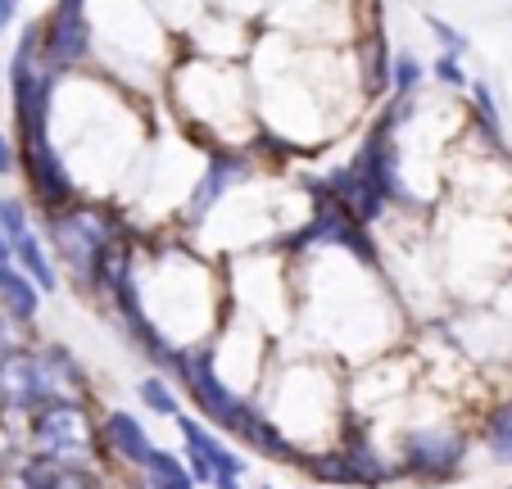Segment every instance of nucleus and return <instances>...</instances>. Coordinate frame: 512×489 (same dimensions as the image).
Returning a JSON list of instances; mask_svg holds the SVG:
<instances>
[{"mask_svg": "<svg viewBox=\"0 0 512 489\" xmlns=\"http://www.w3.org/2000/svg\"><path fill=\"white\" fill-rule=\"evenodd\" d=\"M32 444L46 462H59V467H78L91 449V431H87V417L78 413V403L55 399V403H41L32 413Z\"/></svg>", "mask_w": 512, "mask_h": 489, "instance_id": "1", "label": "nucleus"}, {"mask_svg": "<svg viewBox=\"0 0 512 489\" xmlns=\"http://www.w3.org/2000/svg\"><path fill=\"white\" fill-rule=\"evenodd\" d=\"M173 363L182 367L186 385H191L195 403H200V413L209 417L213 426H223V431L236 435V426H241V417L250 413V408H245V403L227 390L223 376L213 372V358L209 354H173Z\"/></svg>", "mask_w": 512, "mask_h": 489, "instance_id": "2", "label": "nucleus"}, {"mask_svg": "<svg viewBox=\"0 0 512 489\" xmlns=\"http://www.w3.org/2000/svg\"><path fill=\"white\" fill-rule=\"evenodd\" d=\"M0 399L14 408H41V403L64 399L55 385V372L46 367V358L37 354H5L0 358Z\"/></svg>", "mask_w": 512, "mask_h": 489, "instance_id": "3", "label": "nucleus"}, {"mask_svg": "<svg viewBox=\"0 0 512 489\" xmlns=\"http://www.w3.org/2000/svg\"><path fill=\"white\" fill-rule=\"evenodd\" d=\"M50 231H55V245L64 250V259L73 263V272L100 268V259L109 254V231L91 209L59 213V218L50 222Z\"/></svg>", "mask_w": 512, "mask_h": 489, "instance_id": "4", "label": "nucleus"}, {"mask_svg": "<svg viewBox=\"0 0 512 489\" xmlns=\"http://www.w3.org/2000/svg\"><path fill=\"white\" fill-rule=\"evenodd\" d=\"M32 55V32L23 37L19 59L10 68V82H14V114H19V127L28 136V145L46 141V105H50V77H37L28 64Z\"/></svg>", "mask_w": 512, "mask_h": 489, "instance_id": "5", "label": "nucleus"}, {"mask_svg": "<svg viewBox=\"0 0 512 489\" xmlns=\"http://www.w3.org/2000/svg\"><path fill=\"white\" fill-rule=\"evenodd\" d=\"M458 462H463V440L449 431H413L404 440V467L413 476L445 480L458 471Z\"/></svg>", "mask_w": 512, "mask_h": 489, "instance_id": "6", "label": "nucleus"}, {"mask_svg": "<svg viewBox=\"0 0 512 489\" xmlns=\"http://www.w3.org/2000/svg\"><path fill=\"white\" fill-rule=\"evenodd\" d=\"M82 50H87V19H82V0H64L55 14V23H50V37H46V59L55 68L73 64V59H82Z\"/></svg>", "mask_w": 512, "mask_h": 489, "instance_id": "7", "label": "nucleus"}, {"mask_svg": "<svg viewBox=\"0 0 512 489\" xmlns=\"http://www.w3.org/2000/svg\"><path fill=\"white\" fill-rule=\"evenodd\" d=\"M173 422H177V431H182L186 449H191L195 458L213 471V476H241V471H245V462L236 458L232 449H223V440H218L213 431H204L195 417H173Z\"/></svg>", "mask_w": 512, "mask_h": 489, "instance_id": "8", "label": "nucleus"}, {"mask_svg": "<svg viewBox=\"0 0 512 489\" xmlns=\"http://www.w3.org/2000/svg\"><path fill=\"white\" fill-rule=\"evenodd\" d=\"M28 150H32V186H37L41 200H46V204H68V200H73V182H68L59 154L50 150V141L28 145Z\"/></svg>", "mask_w": 512, "mask_h": 489, "instance_id": "9", "label": "nucleus"}, {"mask_svg": "<svg viewBox=\"0 0 512 489\" xmlns=\"http://www.w3.org/2000/svg\"><path fill=\"white\" fill-rule=\"evenodd\" d=\"M313 236L318 240H336V245H345V250H354V254H363V259H372V245H368V236L358 231V218L349 209H340L336 200H331V209H322L318 213V222H313Z\"/></svg>", "mask_w": 512, "mask_h": 489, "instance_id": "10", "label": "nucleus"}, {"mask_svg": "<svg viewBox=\"0 0 512 489\" xmlns=\"http://www.w3.org/2000/svg\"><path fill=\"white\" fill-rule=\"evenodd\" d=\"M105 435H109V444H114L118 458L136 462V467H145V458L159 449V444H150V435L141 431V422H136L132 413H109L105 417Z\"/></svg>", "mask_w": 512, "mask_h": 489, "instance_id": "11", "label": "nucleus"}, {"mask_svg": "<svg viewBox=\"0 0 512 489\" xmlns=\"http://www.w3.org/2000/svg\"><path fill=\"white\" fill-rule=\"evenodd\" d=\"M23 489H100V485L78 467H59V462L37 458L23 467Z\"/></svg>", "mask_w": 512, "mask_h": 489, "instance_id": "12", "label": "nucleus"}, {"mask_svg": "<svg viewBox=\"0 0 512 489\" xmlns=\"http://www.w3.org/2000/svg\"><path fill=\"white\" fill-rule=\"evenodd\" d=\"M236 435H241L245 444H254V449H259V453H268V458H277V462H295V458H300V453H290V444L281 440V431H277V426H272L268 417H259V413H254V408L241 417V426H236Z\"/></svg>", "mask_w": 512, "mask_h": 489, "instance_id": "13", "label": "nucleus"}, {"mask_svg": "<svg viewBox=\"0 0 512 489\" xmlns=\"http://www.w3.org/2000/svg\"><path fill=\"white\" fill-rule=\"evenodd\" d=\"M0 299H5L10 317H19V322L37 317V286L28 277H19L14 268H0Z\"/></svg>", "mask_w": 512, "mask_h": 489, "instance_id": "14", "label": "nucleus"}, {"mask_svg": "<svg viewBox=\"0 0 512 489\" xmlns=\"http://www.w3.org/2000/svg\"><path fill=\"white\" fill-rule=\"evenodd\" d=\"M14 259L23 263V272H28V281L32 286H41V290H55V268H50V259H46V250L37 245V236H23V240H14Z\"/></svg>", "mask_w": 512, "mask_h": 489, "instance_id": "15", "label": "nucleus"}, {"mask_svg": "<svg viewBox=\"0 0 512 489\" xmlns=\"http://www.w3.org/2000/svg\"><path fill=\"white\" fill-rule=\"evenodd\" d=\"M145 471H150V489H195L191 471L164 449H155L150 458H145Z\"/></svg>", "mask_w": 512, "mask_h": 489, "instance_id": "16", "label": "nucleus"}, {"mask_svg": "<svg viewBox=\"0 0 512 489\" xmlns=\"http://www.w3.org/2000/svg\"><path fill=\"white\" fill-rule=\"evenodd\" d=\"M485 440H490L494 462H512V403H503L499 413L490 417V426H485Z\"/></svg>", "mask_w": 512, "mask_h": 489, "instance_id": "17", "label": "nucleus"}, {"mask_svg": "<svg viewBox=\"0 0 512 489\" xmlns=\"http://www.w3.org/2000/svg\"><path fill=\"white\" fill-rule=\"evenodd\" d=\"M304 467H309L322 485H331V480H336V485H358V476H354V467H349L345 453H336V458H331V453H322V458H304Z\"/></svg>", "mask_w": 512, "mask_h": 489, "instance_id": "18", "label": "nucleus"}, {"mask_svg": "<svg viewBox=\"0 0 512 489\" xmlns=\"http://www.w3.org/2000/svg\"><path fill=\"white\" fill-rule=\"evenodd\" d=\"M0 236L10 240V250H14V240L28 236V213H23V204L5 200V195H0Z\"/></svg>", "mask_w": 512, "mask_h": 489, "instance_id": "19", "label": "nucleus"}, {"mask_svg": "<svg viewBox=\"0 0 512 489\" xmlns=\"http://www.w3.org/2000/svg\"><path fill=\"white\" fill-rule=\"evenodd\" d=\"M227 177H232V163H223V159H218V163H213V168H209V177H204L200 195H195V213H204L213 200H218V191H223V186H227Z\"/></svg>", "mask_w": 512, "mask_h": 489, "instance_id": "20", "label": "nucleus"}, {"mask_svg": "<svg viewBox=\"0 0 512 489\" xmlns=\"http://www.w3.org/2000/svg\"><path fill=\"white\" fill-rule=\"evenodd\" d=\"M141 399L155 408L159 417H177V399H173V390H168L159 376H150V381H141Z\"/></svg>", "mask_w": 512, "mask_h": 489, "instance_id": "21", "label": "nucleus"}, {"mask_svg": "<svg viewBox=\"0 0 512 489\" xmlns=\"http://www.w3.org/2000/svg\"><path fill=\"white\" fill-rule=\"evenodd\" d=\"M426 23H431V32H435V37H440V41H445V46H449V59H458V55H463V50H467V41L458 37V32L449 28V23H440V19H435V14H431V19H426Z\"/></svg>", "mask_w": 512, "mask_h": 489, "instance_id": "22", "label": "nucleus"}, {"mask_svg": "<svg viewBox=\"0 0 512 489\" xmlns=\"http://www.w3.org/2000/svg\"><path fill=\"white\" fill-rule=\"evenodd\" d=\"M476 105H481V118H485V132L490 136H499V114H494V100H490V91L476 82Z\"/></svg>", "mask_w": 512, "mask_h": 489, "instance_id": "23", "label": "nucleus"}, {"mask_svg": "<svg viewBox=\"0 0 512 489\" xmlns=\"http://www.w3.org/2000/svg\"><path fill=\"white\" fill-rule=\"evenodd\" d=\"M417 73H422V68H417V59H399L395 64V82H399V91H413V82H417Z\"/></svg>", "mask_w": 512, "mask_h": 489, "instance_id": "24", "label": "nucleus"}, {"mask_svg": "<svg viewBox=\"0 0 512 489\" xmlns=\"http://www.w3.org/2000/svg\"><path fill=\"white\" fill-rule=\"evenodd\" d=\"M5 173H14V145L0 136V177H5Z\"/></svg>", "mask_w": 512, "mask_h": 489, "instance_id": "25", "label": "nucleus"}, {"mask_svg": "<svg viewBox=\"0 0 512 489\" xmlns=\"http://www.w3.org/2000/svg\"><path fill=\"white\" fill-rule=\"evenodd\" d=\"M435 73L445 77V82H463V73H458V64H454V59H440V64H435Z\"/></svg>", "mask_w": 512, "mask_h": 489, "instance_id": "26", "label": "nucleus"}, {"mask_svg": "<svg viewBox=\"0 0 512 489\" xmlns=\"http://www.w3.org/2000/svg\"><path fill=\"white\" fill-rule=\"evenodd\" d=\"M213 489H241V476H213Z\"/></svg>", "mask_w": 512, "mask_h": 489, "instance_id": "27", "label": "nucleus"}, {"mask_svg": "<svg viewBox=\"0 0 512 489\" xmlns=\"http://www.w3.org/2000/svg\"><path fill=\"white\" fill-rule=\"evenodd\" d=\"M14 5H19V0H0V28L14 19Z\"/></svg>", "mask_w": 512, "mask_h": 489, "instance_id": "28", "label": "nucleus"}, {"mask_svg": "<svg viewBox=\"0 0 512 489\" xmlns=\"http://www.w3.org/2000/svg\"><path fill=\"white\" fill-rule=\"evenodd\" d=\"M10 259H14V250H10V240L0 236V268H10Z\"/></svg>", "mask_w": 512, "mask_h": 489, "instance_id": "29", "label": "nucleus"}, {"mask_svg": "<svg viewBox=\"0 0 512 489\" xmlns=\"http://www.w3.org/2000/svg\"><path fill=\"white\" fill-rule=\"evenodd\" d=\"M5 340L10 336H5V322H0V358H5Z\"/></svg>", "mask_w": 512, "mask_h": 489, "instance_id": "30", "label": "nucleus"}]
</instances>
